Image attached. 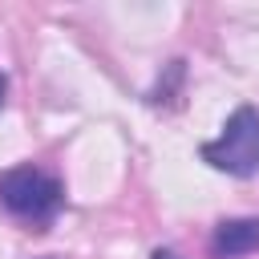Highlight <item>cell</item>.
<instances>
[{
    "label": "cell",
    "instance_id": "1",
    "mask_svg": "<svg viewBox=\"0 0 259 259\" xmlns=\"http://www.w3.org/2000/svg\"><path fill=\"white\" fill-rule=\"evenodd\" d=\"M0 206L24 223L49 227L57 210L65 206V186L40 166H12L0 174Z\"/></svg>",
    "mask_w": 259,
    "mask_h": 259
},
{
    "label": "cell",
    "instance_id": "2",
    "mask_svg": "<svg viewBox=\"0 0 259 259\" xmlns=\"http://www.w3.org/2000/svg\"><path fill=\"white\" fill-rule=\"evenodd\" d=\"M198 154H202L206 166H214V170H223L231 178L259 174V109L255 105H239L227 117L223 134L202 142Z\"/></svg>",
    "mask_w": 259,
    "mask_h": 259
},
{
    "label": "cell",
    "instance_id": "3",
    "mask_svg": "<svg viewBox=\"0 0 259 259\" xmlns=\"http://www.w3.org/2000/svg\"><path fill=\"white\" fill-rule=\"evenodd\" d=\"M259 251V219H223L210 235V255L214 259H239Z\"/></svg>",
    "mask_w": 259,
    "mask_h": 259
},
{
    "label": "cell",
    "instance_id": "4",
    "mask_svg": "<svg viewBox=\"0 0 259 259\" xmlns=\"http://www.w3.org/2000/svg\"><path fill=\"white\" fill-rule=\"evenodd\" d=\"M154 259H178V255H174V251H166V247H158V251H154Z\"/></svg>",
    "mask_w": 259,
    "mask_h": 259
},
{
    "label": "cell",
    "instance_id": "5",
    "mask_svg": "<svg viewBox=\"0 0 259 259\" xmlns=\"http://www.w3.org/2000/svg\"><path fill=\"white\" fill-rule=\"evenodd\" d=\"M4 97H8V77L0 73V105H4Z\"/></svg>",
    "mask_w": 259,
    "mask_h": 259
},
{
    "label": "cell",
    "instance_id": "6",
    "mask_svg": "<svg viewBox=\"0 0 259 259\" xmlns=\"http://www.w3.org/2000/svg\"><path fill=\"white\" fill-rule=\"evenodd\" d=\"M45 259H49V255H45Z\"/></svg>",
    "mask_w": 259,
    "mask_h": 259
}]
</instances>
